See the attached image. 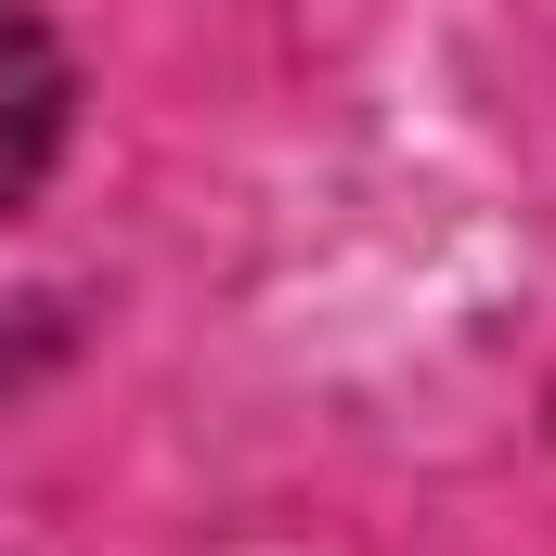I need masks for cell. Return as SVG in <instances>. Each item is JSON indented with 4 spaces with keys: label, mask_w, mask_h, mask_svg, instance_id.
Segmentation results:
<instances>
[{
    "label": "cell",
    "mask_w": 556,
    "mask_h": 556,
    "mask_svg": "<svg viewBox=\"0 0 556 556\" xmlns=\"http://www.w3.org/2000/svg\"><path fill=\"white\" fill-rule=\"evenodd\" d=\"M65 104H78L65 39H52L26 0H0V220L52 181V155H65Z\"/></svg>",
    "instance_id": "obj_1"
}]
</instances>
